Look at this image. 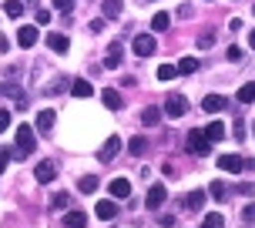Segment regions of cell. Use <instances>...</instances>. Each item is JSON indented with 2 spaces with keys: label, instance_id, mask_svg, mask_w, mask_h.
<instances>
[{
  "label": "cell",
  "instance_id": "35",
  "mask_svg": "<svg viewBox=\"0 0 255 228\" xmlns=\"http://www.w3.org/2000/svg\"><path fill=\"white\" fill-rule=\"evenodd\" d=\"M7 127H10V111L0 108V131H7Z\"/></svg>",
  "mask_w": 255,
  "mask_h": 228
},
{
  "label": "cell",
  "instance_id": "37",
  "mask_svg": "<svg viewBox=\"0 0 255 228\" xmlns=\"http://www.w3.org/2000/svg\"><path fill=\"white\" fill-rule=\"evenodd\" d=\"M212 44H215L212 34H202V37H198V47H212Z\"/></svg>",
  "mask_w": 255,
  "mask_h": 228
},
{
  "label": "cell",
  "instance_id": "5",
  "mask_svg": "<svg viewBox=\"0 0 255 228\" xmlns=\"http://www.w3.org/2000/svg\"><path fill=\"white\" fill-rule=\"evenodd\" d=\"M154 47H158V44H154L151 34H138V37H134V54H138V57H151Z\"/></svg>",
  "mask_w": 255,
  "mask_h": 228
},
{
  "label": "cell",
  "instance_id": "12",
  "mask_svg": "<svg viewBox=\"0 0 255 228\" xmlns=\"http://www.w3.org/2000/svg\"><path fill=\"white\" fill-rule=\"evenodd\" d=\"M54 124H57V114H54V111H40L37 114V124H34V127H37V131H44V134H51Z\"/></svg>",
  "mask_w": 255,
  "mask_h": 228
},
{
  "label": "cell",
  "instance_id": "20",
  "mask_svg": "<svg viewBox=\"0 0 255 228\" xmlns=\"http://www.w3.org/2000/svg\"><path fill=\"white\" fill-rule=\"evenodd\" d=\"M101 10L108 20H118L121 17V0H101Z\"/></svg>",
  "mask_w": 255,
  "mask_h": 228
},
{
  "label": "cell",
  "instance_id": "8",
  "mask_svg": "<svg viewBox=\"0 0 255 228\" xmlns=\"http://www.w3.org/2000/svg\"><path fill=\"white\" fill-rule=\"evenodd\" d=\"M118 151H121V138H118V134H111V138L104 141V148H101V161H104V165H108V161H115Z\"/></svg>",
  "mask_w": 255,
  "mask_h": 228
},
{
  "label": "cell",
  "instance_id": "29",
  "mask_svg": "<svg viewBox=\"0 0 255 228\" xmlns=\"http://www.w3.org/2000/svg\"><path fill=\"white\" fill-rule=\"evenodd\" d=\"M198 71V61L195 57H181L178 61V74H195Z\"/></svg>",
  "mask_w": 255,
  "mask_h": 228
},
{
  "label": "cell",
  "instance_id": "19",
  "mask_svg": "<svg viewBox=\"0 0 255 228\" xmlns=\"http://www.w3.org/2000/svg\"><path fill=\"white\" fill-rule=\"evenodd\" d=\"M88 225V215L84 212H67L64 215V228H84Z\"/></svg>",
  "mask_w": 255,
  "mask_h": 228
},
{
  "label": "cell",
  "instance_id": "17",
  "mask_svg": "<svg viewBox=\"0 0 255 228\" xmlns=\"http://www.w3.org/2000/svg\"><path fill=\"white\" fill-rule=\"evenodd\" d=\"M185 208L188 212H202V205H205V191H191V195H185Z\"/></svg>",
  "mask_w": 255,
  "mask_h": 228
},
{
  "label": "cell",
  "instance_id": "44",
  "mask_svg": "<svg viewBox=\"0 0 255 228\" xmlns=\"http://www.w3.org/2000/svg\"><path fill=\"white\" fill-rule=\"evenodd\" d=\"M252 13H255V7H252Z\"/></svg>",
  "mask_w": 255,
  "mask_h": 228
},
{
  "label": "cell",
  "instance_id": "41",
  "mask_svg": "<svg viewBox=\"0 0 255 228\" xmlns=\"http://www.w3.org/2000/svg\"><path fill=\"white\" fill-rule=\"evenodd\" d=\"M229 61H242V51L239 47H229Z\"/></svg>",
  "mask_w": 255,
  "mask_h": 228
},
{
  "label": "cell",
  "instance_id": "24",
  "mask_svg": "<svg viewBox=\"0 0 255 228\" xmlns=\"http://www.w3.org/2000/svg\"><path fill=\"white\" fill-rule=\"evenodd\" d=\"M239 101H242V104H252L255 101V81H249V84L239 88Z\"/></svg>",
  "mask_w": 255,
  "mask_h": 228
},
{
  "label": "cell",
  "instance_id": "2",
  "mask_svg": "<svg viewBox=\"0 0 255 228\" xmlns=\"http://www.w3.org/2000/svg\"><path fill=\"white\" fill-rule=\"evenodd\" d=\"M34 148H37L34 127H30V124H20V127H17V151H20V154H30Z\"/></svg>",
  "mask_w": 255,
  "mask_h": 228
},
{
  "label": "cell",
  "instance_id": "13",
  "mask_svg": "<svg viewBox=\"0 0 255 228\" xmlns=\"http://www.w3.org/2000/svg\"><path fill=\"white\" fill-rule=\"evenodd\" d=\"M108 191H111L115 198H128V195H131V181H128V178H115V181L108 185Z\"/></svg>",
  "mask_w": 255,
  "mask_h": 228
},
{
  "label": "cell",
  "instance_id": "22",
  "mask_svg": "<svg viewBox=\"0 0 255 228\" xmlns=\"http://www.w3.org/2000/svg\"><path fill=\"white\" fill-rule=\"evenodd\" d=\"M168 27H171V17H168V13H154L151 17V30L154 34H165Z\"/></svg>",
  "mask_w": 255,
  "mask_h": 228
},
{
  "label": "cell",
  "instance_id": "38",
  "mask_svg": "<svg viewBox=\"0 0 255 228\" xmlns=\"http://www.w3.org/2000/svg\"><path fill=\"white\" fill-rule=\"evenodd\" d=\"M242 218L249 222V225H252V222H255V205H249V208H245V212H242Z\"/></svg>",
  "mask_w": 255,
  "mask_h": 228
},
{
  "label": "cell",
  "instance_id": "25",
  "mask_svg": "<svg viewBox=\"0 0 255 228\" xmlns=\"http://www.w3.org/2000/svg\"><path fill=\"white\" fill-rule=\"evenodd\" d=\"M3 13H7V17H24V3H20V0H7V3H3Z\"/></svg>",
  "mask_w": 255,
  "mask_h": 228
},
{
  "label": "cell",
  "instance_id": "18",
  "mask_svg": "<svg viewBox=\"0 0 255 228\" xmlns=\"http://www.w3.org/2000/svg\"><path fill=\"white\" fill-rule=\"evenodd\" d=\"M202 131H205V138H208V141H222V138H225V124H222V121H212V124H205Z\"/></svg>",
  "mask_w": 255,
  "mask_h": 228
},
{
  "label": "cell",
  "instance_id": "7",
  "mask_svg": "<svg viewBox=\"0 0 255 228\" xmlns=\"http://www.w3.org/2000/svg\"><path fill=\"white\" fill-rule=\"evenodd\" d=\"M121 61H125V47H121V44H111L108 54H104V67L115 71V67H121Z\"/></svg>",
  "mask_w": 255,
  "mask_h": 228
},
{
  "label": "cell",
  "instance_id": "34",
  "mask_svg": "<svg viewBox=\"0 0 255 228\" xmlns=\"http://www.w3.org/2000/svg\"><path fill=\"white\" fill-rule=\"evenodd\" d=\"M67 202H71V198H67V195H54V202H51V208H67Z\"/></svg>",
  "mask_w": 255,
  "mask_h": 228
},
{
  "label": "cell",
  "instance_id": "42",
  "mask_svg": "<svg viewBox=\"0 0 255 228\" xmlns=\"http://www.w3.org/2000/svg\"><path fill=\"white\" fill-rule=\"evenodd\" d=\"M235 138H239V141H245V124H242V121L235 124Z\"/></svg>",
  "mask_w": 255,
  "mask_h": 228
},
{
  "label": "cell",
  "instance_id": "4",
  "mask_svg": "<svg viewBox=\"0 0 255 228\" xmlns=\"http://www.w3.org/2000/svg\"><path fill=\"white\" fill-rule=\"evenodd\" d=\"M34 178H37L40 185H51L54 178H57V165H54V161H37V168H34Z\"/></svg>",
  "mask_w": 255,
  "mask_h": 228
},
{
  "label": "cell",
  "instance_id": "30",
  "mask_svg": "<svg viewBox=\"0 0 255 228\" xmlns=\"http://www.w3.org/2000/svg\"><path fill=\"white\" fill-rule=\"evenodd\" d=\"M141 121H144V124H158V121H161V108H144Z\"/></svg>",
  "mask_w": 255,
  "mask_h": 228
},
{
  "label": "cell",
  "instance_id": "28",
  "mask_svg": "<svg viewBox=\"0 0 255 228\" xmlns=\"http://www.w3.org/2000/svg\"><path fill=\"white\" fill-rule=\"evenodd\" d=\"M77 188L84 191V195H94V191H98V178H94V175L81 178V181H77Z\"/></svg>",
  "mask_w": 255,
  "mask_h": 228
},
{
  "label": "cell",
  "instance_id": "3",
  "mask_svg": "<svg viewBox=\"0 0 255 228\" xmlns=\"http://www.w3.org/2000/svg\"><path fill=\"white\" fill-rule=\"evenodd\" d=\"M185 111H188V101H185L181 94H168L165 98V114L168 117H181Z\"/></svg>",
  "mask_w": 255,
  "mask_h": 228
},
{
  "label": "cell",
  "instance_id": "9",
  "mask_svg": "<svg viewBox=\"0 0 255 228\" xmlns=\"http://www.w3.org/2000/svg\"><path fill=\"white\" fill-rule=\"evenodd\" d=\"M0 98H13L17 108H27V94L17 88V84H0Z\"/></svg>",
  "mask_w": 255,
  "mask_h": 228
},
{
  "label": "cell",
  "instance_id": "23",
  "mask_svg": "<svg viewBox=\"0 0 255 228\" xmlns=\"http://www.w3.org/2000/svg\"><path fill=\"white\" fill-rule=\"evenodd\" d=\"M71 94H74V98H91V94H94V88H91L88 81H81V77H77L74 84H71Z\"/></svg>",
  "mask_w": 255,
  "mask_h": 228
},
{
  "label": "cell",
  "instance_id": "40",
  "mask_svg": "<svg viewBox=\"0 0 255 228\" xmlns=\"http://www.w3.org/2000/svg\"><path fill=\"white\" fill-rule=\"evenodd\" d=\"M37 24H51V10H37Z\"/></svg>",
  "mask_w": 255,
  "mask_h": 228
},
{
  "label": "cell",
  "instance_id": "26",
  "mask_svg": "<svg viewBox=\"0 0 255 228\" xmlns=\"http://www.w3.org/2000/svg\"><path fill=\"white\" fill-rule=\"evenodd\" d=\"M154 74H158V81H175V77H178V67H171V64H161Z\"/></svg>",
  "mask_w": 255,
  "mask_h": 228
},
{
  "label": "cell",
  "instance_id": "14",
  "mask_svg": "<svg viewBox=\"0 0 255 228\" xmlns=\"http://www.w3.org/2000/svg\"><path fill=\"white\" fill-rule=\"evenodd\" d=\"M94 215L101 218V222H111V218L118 215V205L115 202H98L94 205Z\"/></svg>",
  "mask_w": 255,
  "mask_h": 228
},
{
  "label": "cell",
  "instance_id": "39",
  "mask_svg": "<svg viewBox=\"0 0 255 228\" xmlns=\"http://www.w3.org/2000/svg\"><path fill=\"white\" fill-rule=\"evenodd\" d=\"M7 161H10V151H0V175L7 171Z\"/></svg>",
  "mask_w": 255,
  "mask_h": 228
},
{
  "label": "cell",
  "instance_id": "33",
  "mask_svg": "<svg viewBox=\"0 0 255 228\" xmlns=\"http://www.w3.org/2000/svg\"><path fill=\"white\" fill-rule=\"evenodd\" d=\"M208 195H215V198H225V185H222V181H212V185H208Z\"/></svg>",
  "mask_w": 255,
  "mask_h": 228
},
{
  "label": "cell",
  "instance_id": "6",
  "mask_svg": "<svg viewBox=\"0 0 255 228\" xmlns=\"http://www.w3.org/2000/svg\"><path fill=\"white\" fill-rule=\"evenodd\" d=\"M165 198H168V191H165V185H151V191H148V198H144V205L151 208V212H158L161 205H165Z\"/></svg>",
  "mask_w": 255,
  "mask_h": 228
},
{
  "label": "cell",
  "instance_id": "43",
  "mask_svg": "<svg viewBox=\"0 0 255 228\" xmlns=\"http://www.w3.org/2000/svg\"><path fill=\"white\" fill-rule=\"evenodd\" d=\"M249 44H252V47H255V30H252V34H249Z\"/></svg>",
  "mask_w": 255,
  "mask_h": 228
},
{
  "label": "cell",
  "instance_id": "15",
  "mask_svg": "<svg viewBox=\"0 0 255 228\" xmlns=\"http://www.w3.org/2000/svg\"><path fill=\"white\" fill-rule=\"evenodd\" d=\"M17 44L20 47H34L37 44V27H20L17 30Z\"/></svg>",
  "mask_w": 255,
  "mask_h": 228
},
{
  "label": "cell",
  "instance_id": "32",
  "mask_svg": "<svg viewBox=\"0 0 255 228\" xmlns=\"http://www.w3.org/2000/svg\"><path fill=\"white\" fill-rule=\"evenodd\" d=\"M128 148H131V154H138V151L148 148V141H144V138H131V141H128Z\"/></svg>",
  "mask_w": 255,
  "mask_h": 228
},
{
  "label": "cell",
  "instance_id": "36",
  "mask_svg": "<svg viewBox=\"0 0 255 228\" xmlns=\"http://www.w3.org/2000/svg\"><path fill=\"white\" fill-rule=\"evenodd\" d=\"M54 7H57V10H64V13H67V10H71V7H74V0H54Z\"/></svg>",
  "mask_w": 255,
  "mask_h": 228
},
{
  "label": "cell",
  "instance_id": "10",
  "mask_svg": "<svg viewBox=\"0 0 255 228\" xmlns=\"http://www.w3.org/2000/svg\"><path fill=\"white\" fill-rule=\"evenodd\" d=\"M202 108L208 114H222L225 111V108H229V101H225V98H222V94H208V98H205L202 101Z\"/></svg>",
  "mask_w": 255,
  "mask_h": 228
},
{
  "label": "cell",
  "instance_id": "1",
  "mask_svg": "<svg viewBox=\"0 0 255 228\" xmlns=\"http://www.w3.org/2000/svg\"><path fill=\"white\" fill-rule=\"evenodd\" d=\"M188 151L191 154H208V151H212V141L205 138L202 127H191V131H188Z\"/></svg>",
  "mask_w": 255,
  "mask_h": 228
},
{
  "label": "cell",
  "instance_id": "27",
  "mask_svg": "<svg viewBox=\"0 0 255 228\" xmlns=\"http://www.w3.org/2000/svg\"><path fill=\"white\" fill-rule=\"evenodd\" d=\"M202 228H225V218L218 215V212H208L205 222H202Z\"/></svg>",
  "mask_w": 255,
  "mask_h": 228
},
{
  "label": "cell",
  "instance_id": "11",
  "mask_svg": "<svg viewBox=\"0 0 255 228\" xmlns=\"http://www.w3.org/2000/svg\"><path fill=\"white\" fill-rule=\"evenodd\" d=\"M218 168H222V171H232V175H235V171H242V168H245V161L239 158V154H222V158H218Z\"/></svg>",
  "mask_w": 255,
  "mask_h": 228
},
{
  "label": "cell",
  "instance_id": "21",
  "mask_svg": "<svg viewBox=\"0 0 255 228\" xmlns=\"http://www.w3.org/2000/svg\"><path fill=\"white\" fill-rule=\"evenodd\" d=\"M101 101L108 104L111 111H121V108H125V101H121V94H118V91H101Z\"/></svg>",
  "mask_w": 255,
  "mask_h": 228
},
{
  "label": "cell",
  "instance_id": "31",
  "mask_svg": "<svg viewBox=\"0 0 255 228\" xmlns=\"http://www.w3.org/2000/svg\"><path fill=\"white\" fill-rule=\"evenodd\" d=\"M64 88H71V81L61 74V77H54V84H47L44 91H47V94H57V91H64Z\"/></svg>",
  "mask_w": 255,
  "mask_h": 228
},
{
  "label": "cell",
  "instance_id": "16",
  "mask_svg": "<svg viewBox=\"0 0 255 228\" xmlns=\"http://www.w3.org/2000/svg\"><path fill=\"white\" fill-rule=\"evenodd\" d=\"M47 47H51L54 54H67V47H71V40L64 37V34H47Z\"/></svg>",
  "mask_w": 255,
  "mask_h": 228
}]
</instances>
